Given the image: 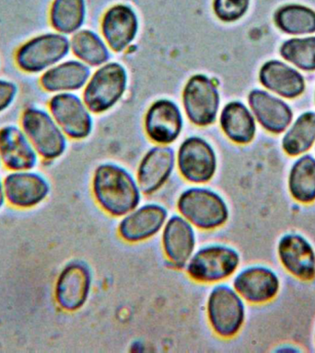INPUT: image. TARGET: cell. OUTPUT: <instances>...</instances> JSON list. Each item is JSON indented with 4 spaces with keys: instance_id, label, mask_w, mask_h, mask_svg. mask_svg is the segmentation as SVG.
I'll list each match as a JSON object with an SVG mask.
<instances>
[{
    "instance_id": "1",
    "label": "cell",
    "mask_w": 315,
    "mask_h": 353,
    "mask_svg": "<svg viewBox=\"0 0 315 353\" xmlns=\"http://www.w3.org/2000/svg\"><path fill=\"white\" fill-rule=\"evenodd\" d=\"M93 192L102 208L121 216L128 214L140 203V192L134 179L123 168L102 165L96 170Z\"/></svg>"
},
{
    "instance_id": "2",
    "label": "cell",
    "mask_w": 315,
    "mask_h": 353,
    "mask_svg": "<svg viewBox=\"0 0 315 353\" xmlns=\"http://www.w3.org/2000/svg\"><path fill=\"white\" fill-rule=\"evenodd\" d=\"M21 127L36 152L44 159H57L65 151L66 142L62 130L46 110L38 108L25 110Z\"/></svg>"
},
{
    "instance_id": "3",
    "label": "cell",
    "mask_w": 315,
    "mask_h": 353,
    "mask_svg": "<svg viewBox=\"0 0 315 353\" xmlns=\"http://www.w3.org/2000/svg\"><path fill=\"white\" fill-rule=\"evenodd\" d=\"M178 209L190 223L202 229L217 228L229 217L228 207L222 198L204 189H191L182 193Z\"/></svg>"
},
{
    "instance_id": "4",
    "label": "cell",
    "mask_w": 315,
    "mask_h": 353,
    "mask_svg": "<svg viewBox=\"0 0 315 353\" xmlns=\"http://www.w3.org/2000/svg\"><path fill=\"white\" fill-rule=\"evenodd\" d=\"M209 319L213 330L223 338H231L239 332L245 319L243 299L228 286L216 287L207 303Z\"/></svg>"
},
{
    "instance_id": "5",
    "label": "cell",
    "mask_w": 315,
    "mask_h": 353,
    "mask_svg": "<svg viewBox=\"0 0 315 353\" xmlns=\"http://www.w3.org/2000/svg\"><path fill=\"white\" fill-rule=\"evenodd\" d=\"M69 41L65 36L46 33L28 41L18 50L16 63L27 73L46 70L68 54Z\"/></svg>"
},
{
    "instance_id": "6",
    "label": "cell",
    "mask_w": 315,
    "mask_h": 353,
    "mask_svg": "<svg viewBox=\"0 0 315 353\" xmlns=\"http://www.w3.org/2000/svg\"><path fill=\"white\" fill-rule=\"evenodd\" d=\"M276 254L282 268L304 283L315 280V248L307 237L289 232L278 239Z\"/></svg>"
},
{
    "instance_id": "7",
    "label": "cell",
    "mask_w": 315,
    "mask_h": 353,
    "mask_svg": "<svg viewBox=\"0 0 315 353\" xmlns=\"http://www.w3.org/2000/svg\"><path fill=\"white\" fill-rule=\"evenodd\" d=\"M240 264L236 250L222 245H214L199 250L191 259L187 272L193 280L213 283L233 274Z\"/></svg>"
},
{
    "instance_id": "8",
    "label": "cell",
    "mask_w": 315,
    "mask_h": 353,
    "mask_svg": "<svg viewBox=\"0 0 315 353\" xmlns=\"http://www.w3.org/2000/svg\"><path fill=\"white\" fill-rule=\"evenodd\" d=\"M126 85V74L118 63H109L96 72L88 83L84 101L93 112H104L120 99Z\"/></svg>"
},
{
    "instance_id": "9",
    "label": "cell",
    "mask_w": 315,
    "mask_h": 353,
    "mask_svg": "<svg viewBox=\"0 0 315 353\" xmlns=\"http://www.w3.org/2000/svg\"><path fill=\"white\" fill-rule=\"evenodd\" d=\"M235 291L246 302L265 305L275 300L280 292V277L275 270L262 265L246 268L234 279Z\"/></svg>"
},
{
    "instance_id": "10",
    "label": "cell",
    "mask_w": 315,
    "mask_h": 353,
    "mask_svg": "<svg viewBox=\"0 0 315 353\" xmlns=\"http://www.w3.org/2000/svg\"><path fill=\"white\" fill-rule=\"evenodd\" d=\"M184 103L188 118L198 125H209L217 116L218 93L216 85L207 77L198 74L187 83Z\"/></svg>"
},
{
    "instance_id": "11",
    "label": "cell",
    "mask_w": 315,
    "mask_h": 353,
    "mask_svg": "<svg viewBox=\"0 0 315 353\" xmlns=\"http://www.w3.org/2000/svg\"><path fill=\"white\" fill-rule=\"evenodd\" d=\"M178 165L187 181L202 183L209 181L216 170V156L211 146L200 138L185 140L180 148Z\"/></svg>"
},
{
    "instance_id": "12",
    "label": "cell",
    "mask_w": 315,
    "mask_h": 353,
    "mask_svg": "<svg viewBox=\"0 0 315 353\" xmlns=\"http://www.w3.org/2000/svg\"><path fill=\"white\" fill-rule=\"evenodd\" d=\"M49 108L52 117L68 137L82 139L90 134V116L77 96L69 93L57 94L50 101Z\"/></svg>"
},
{
    "instance_id": "13",
    "label": "cell",
    "mask_w": 315,
    "mask_h": 353,
    "mask_svg": "<svg viewBox=\"0 0 315 353\" xmlns=\"http://www.w3.org/2000/svg\"><path fill=\"white\" fill-rule=\"evenodd\" d=\"M0 157L6 167L15 171L32 170L37 164V152L23 130L15 125L0 129Z\"/></svg>"
},
{
    "instance_id": "14",
    "label": "cell",
    "mask_w": 315,
    "mask_h": 353,
    "mask_svg": "<svg viewBox=\"0 0 315 353\" xmlns=\"http://www.w3.org/2000/svg\"><path fill=\"white\" fill-rule=\"evenodd\" d=\"M90 288V275L87 268L79 263L70 264L58 278L55 298L65 310H77L84 305Z\"/></svg>"
},
{
    "instance_id": "15",
    "label": "cell",
    "mask_w": 315,
    "mask_h": 353,
    "mask_svg": "<svg viewBox=\"0 0 315 353\" xmlns=\"http://www.w3.org/2000/svg\"><path fill=\"white\" fill-rule=\"evenodd\" d=\"M6 197L13 205L32 207L46 199L49 192V185L37 173L16 171L5 179Z\"/></svg>"
},
{
    "instance_id": "16",
    "label": "cell",
    "mask_w": 315,
    "mask_h": 353,
    "mask_svg": "<svg viewBox=\"0 0 315 353\" xmlns=\"http://www.w3.org/2000/svg\"><path fill=\"white\" fill-rule=\"evenodd\" d=\"M182 129V117L173 102H155L146 117V130L155 142L169 143L178 137Z\"/></svg>"
},
{
    "instance_id": "17",
    "label": "cell",
    "mask_w": 315,
    "mask_h": 353,
    "mask_svg": "<svg viewBox=\"0 0 315 353\" xmlns=\"http://www.w3.org/2000/svg\"><path fill=\"white\" fill-rule=\"evenodd\" d=\"M249 102L260 123L274 134L285 131L292 120L290 108L281 99L265 91H251Z\"/></svg>"
},
{
    "instance_id": "18",
    "label": "cell",
    "mask_w": 315,
    "mask_h": 353,
    "mask_svg": "<svg viewBox=\"0 0 315 353\" xmlns=\"http://www.w3.org/2000/svg\"><path fill=\"white\" fill-rule=\"evenodd\" d=\"M167 217V212L162 206L146 205L124 218L119 233L128 242H137L145 240L156 234Z\"/></svg>"
},
{
    "instance_id": "19",
    "label": "cell",
    "mask_w": 315,
    "mask_h": 353,
    "mask_svg": "<svg viewBox=\"0 0 315 353\" xmlns=\"http://www.w3.org/2000/svg\"><path fill=\"white\" fill-rule=\"evenodd\" d=\"M137 17L126 6H115L107 11L102 21V32L111 48L120 52L135 38Z\"/></svg>"
},
{
    "instance_id": "20",
    "label": "cell",
    "mask_w": 315,
    "mask_h": 353,
    "mask_svg": "<svg viewBox=\"0 0 315 353\" xmlns=\"http://www.w3.org/2000/svg\"><path fill=\"white\" fill-rule=\"evenodd\" d=\"M163 248L171 263L184 266L195 248V233L189 223L180 216L171 217L163 232Z\"/></svg>"
},
{
    "instance_id": "21",
    "label": "cell",
    "mask_w": 315,
    "mask_h": 353,
    "mask_svg": "<svg viewBox=\"0 0 315 353\" xmlns=\"http://www.w3.org/2000/svg\"><path fill=\"white\" fill-rule=\"evenodd\" d=\"M173 151L169 148L151 149L141 162L137 179L141 190L145 193L156 192L164 184L173 170Z\"/></svg>"
},
{
    "instance_id": "22",
    "label": "cell",
    "mask_w": 315,
    "mask_h": 353,
    "mask_svg": "<svg viewBox=\"0 0 315 353\" xmlns=\"http://www.w3.org/2000/svg\"><path fill=\"white\" fill-rule=\"evenodd\" d=\"M260 81L268 90L289 99L300 96L305 88L303 76L278 61H270L262 66Z\"/></svg>"
},
{
    "instance_id": "23",
    "label": "cell",
    "mask_w": 315,
    "mask_h": 353,
    "mask_svg": "<svg viewBox=\"0 0 315 353\" xmlns=\"http://www.w3.org/2000/svg\"><path fill=\"white\" fill-rule=\"evenodd\" d=\"M287 190L296 203H315V157L303 154L296 160L287 178Z\"/></svg>"
},
{
    "instance_id": "24",
    "label": "cell",
    "mask_w": 315,
    "mask_h": 353,
    "mask_svg": "<svg viewBox=\"0 0 315 353\" xmlns=\"http://www.w3.org/2000/svg\"><path fill=\"white\" fill-rule=\"evenodd\" d=\"M88 76L87 66L77 61H68L48 69L41 77V85L50 92L79 90Z\"/></svg>"
},
{
    "instance_id": "25",
    "label": "cell",
    "mask_w": 315,
    "mask_h": 353,
    "mask_svg": "<svg viewBox=\"0 0 315 353\" xmlns=\"http://www.w3.org/2000/svg\"><path fill=\"white\" fill-rule=\"evenodd\" d=\"M221 126L229 139L237 143H248L256 134L253 116L245 105L231 102L224 108L221 114Z\"/></svg>"
},
{
    "instance_id": "26",
    "label": "cell",
    "mask_w": 315,
    "mask_h": 353,
    "mask_svg": "<svg viewBox=\"0 0 315 353\" xmlns=\"http://www.w3.org/2000/svg\"><path fill=\"white\" fill-rule=\"evenodd\" d=\"M315 143V112L300 116L282 140V148L289 157L304 154Z\"/></svg>"
},
{
    "instance_id": "27",
    "label": "cell",
    "mask_w": 315,
    "mask_h": 353,
    "mask_svg": "<svg viewBox=\"0 0 315 353\" xmlns=\"http://www.w3.org/2000/svg\"><path fill=\"white\" fill-rule=\"evenodd\" d=\"M276 26L289 34H308L315 32V12L303 6H285L276 11Z\"/></svg>"
},
{
    "instance_id": "28",
    "label": "cell",
    "mask_w": 315,
    "mask_h": 353,
    "mask_svg": "<svg viewBox=\"0 0 315 353\" xmlns=\"http://www.w3.org/2000/svg\"><path fill=\"white\" fill-rule=\"evenodd\" d=\"M84 16V0H55L50 10L52 26L62 33H71L79 29Z\"/></svg>"
},
{
    "instance_id": "29",
    "label": "cell",
    "mask_w": 315,
    "mask_h": 353,
    "mask_svg": "<svg viewBox=\"0 0 315 353\" xmlns=\"http://www.w3.org/2000/svg\"><path fill=\"white\" fill-rule=\"evenodd\" d=\"M71 47L79 59L91 65H101L108 59L106 46L98 36L90 30H82L75 34L72 38Z\"/></svg>"
},
{
    "instance_id": "30",
    "label": "cell",
    "mask_w": 315,
    "mask_h": 353,
    "mask_svg": "<svg viewBox=\"0 0 315 353\" xmlns=\"http://www.w3.org/2000/svg\"><path fill=\"white\" fill-rule=\"evenodd\" d=\"M285 59L306 71L315 70V37L292 39L281 46Z\"/></svg>"
},
{
    "instance_id": "31",
    "label": "cell",
    "mask_w": 315,
    "mask_h": 353,
    "mask_svg": "<svg viewBox=\"0 0 315 353\" xmlns=\"http://www.w3.org/2000/svg\"><path fill=\"white\" fill-rule=\"evenodd\" d=\"M249 2L250 0H215V13L221 21H237L247 11Z\"/></svg>"
},
{
    "instance_id": "32",
    "label": "cell",
    "mask_w": 315,
    "mask_h": 353,
    "mask_svg": "<svg viewBox=\"0 0 315 353\" xmlns=\"http://www.w3.org/2000/svg\"><path fill=\"white\" fill-rule=\"evenodd\" d=\"M18 88L13 82L0 79V112L8 109L16 98Z\"/></svg>"
},
{
    "instance_id": "33",
    "label": "cell",
    "mask_w": 315,
    "mask_h": 353,
    "mask_svg": "<svg viewBox=\"0 0 315 353\" xmlns=\"http://www.w3.org/2000/svg\"><path fill=\"white\" fill-rule=\"evenodd\" d=\"M5 189H4V184L1 183V181H0V208H1L3 203H4L5 201Z\"/></svg>"
},
{
    "instance_id": "34",
    "label": "cell",
    "mask_w": 315,
    "mask_h": 353,
    "mask_svg": "<svg viewBox=\"0 0 315 353\" xmlns=\"http://www.w3.org/2000/svg\"><path fill=\"white\" fill-rule=\"evenodd\" d=\"M314 345H315V327H314Z\"/></svg>"
},
{
    "instance_id": "35",
    "label": "cell",
    "mask_w": 315,
    "mask_h": 353,
    "mask_svg": "<svg viewBox=\"0 0 315 353\" xmlns=\"http://www.w3.org/2000/svg\"><path fill=\"white\" fill-rule=\"evenodd\" d=\"M0 160H1V157H0Z\"/></svg>"
}]
</instances>
